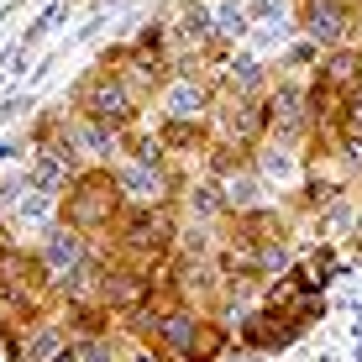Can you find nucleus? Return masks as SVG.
Masks as SVG:
<instances>
[{"label": "nucleus", "instance_id": "1", "mask_svg": "<svg viewBox=\"0 0 362 362\" xmlns=\"http://www.w3.org/2000/svg\"><path fill=\"white\" fill-rule=\"evenodd\" d=\"M121 216V184L110 168H79L64 194V226L95 236V231H110Z\"/></svg>", "mask_w": 362, "mask_h": 362}, {"label": "nucleus", "instance_id": "2", "mask_svg": "<svg viewBox=\"0 0 362 362\" xmlns=\"http://www.w3.org/2000/svg\"><path fill=\"white\" fill-rule=\"evenodd\" d=\"M74 110H79V121H95V127L105 132H132L136 121V95L127 90V79H121L116 69H95L90 79L79 84V95H74Z\"/></svg>", "mask_w": 362, "mask_h": 362}, {"label": "nucleus", "instance_id": "3", "mask_svg": "<svg viewBox=\"0 0 362 362\" xmlns=\"http://www.w3.org/2000/svg\"><path fill=\"white\" fill-rule=\"evenodd\" d=\"M263 105H268V136L279 147H299L315 132V121H310V90H299V84H273L263 95Z\"/></svg>", "mask_w": 362, "mask_h": 362}, {"label": "nucleus", "instance_id": "4", "mask_svg": "<svg viewBox=\"0 0 362 362\" xmlns=\"http://www.w3.org/2000/svg\"><path fill=\"white\" fill-rule=\"evenodd\" d=\"M299 27H305V42L336 53L357 32V6H346V0H310V6H299Z\"/></svg>", "mask_w": 362, "mask_h": 362}, {"label": "nucleus", "instance_id": "5", "mask_svg": "<svg viewBox=\"0 0 362 362\" xmlns=\"http://www.w3.org/2000/svg\"><path fill=\"white\" fill-rule=\"evenodd\" d=\"M268 136V105L263 100H247V95H226L216 110V142H231V147H247L257 153V142Z\"/></svg>", "mask_w": 362, "mask_h": 362}, {"label": "nucleus", "instance_id": "6", "mask_svg": "<svg viewBox=\"0 0 362 362\" xmlns=\"http://www.w3.org/2000/svg\"><path fill=\"white\" fill-rule=\"evenodd\" d=\"M158 299V279L153 273H132V268H116L105 263V279H100V305L110 315H136Z\"/></svg>", "mask_w": 362, "mask_h": 362}, {"label": "nucleus", "instance_id": "7", "mask_svg": "<svg viewBox=\"0 0 362 362\" xmlns=\"http://www.w3.org/2000/svg\"><path fill=\"white\" fill-rule=\"evenodd\" d=\"M242 326H236V336H242V346H252V352H279V346H294L299 336H305V326L299 320H289L284 310H247V315H236Z\"/></svg>", "mask_w": 362, "mask_h": 362}, {"label": "nucleus", "instance_id": "8", "mask_svg": "<svg viewBox=\"0 0 362 362\" xmlns=\"http://www.w3.org/2000/svg\"><path fill=\"white\" fill-rule=\"evenodd\" d=\"M116 184L127 205H168L173 199V173L163 163H127L116 168Z\"/></svg>", "mask_w": 362, "mask_h": 362}, {"label": "nucleus", "instance_id": "9", "mask_svg": "<svg viewBox=\"0 0 362 362\" xmlns=\"http://www.w3.org/2000/svg\"><path fill=\"white\" fill-rule=\"evenodd\" d=\"M226 242H247V247H273V242H289V216H279L273 205L242 210L231 216V236Z\"/></svg>", "mask_w": 362, "mask_h": 362}, {"label": "nucleus", "instance_id": "10", "mask_svg": "<svg viewBox=\"0 0 362 362\" xmlns=\"http://www.w3.org/2000/svg\"><path fill=\"white\" fill-rule=\"evenodd\" d=\"M37 257L47 263V273H53V279H64L69 268H79L84 257H90V242H84V231H74V226H47V231H42V247H37Z\"/></svg>", "mask_w": 362, "mask_h": 362}, {"label": "nucleus", "instance_id": "11", "mask_svg": "<svg viewBox=\"0 0 362 362\" xmlns=\"http://www.w3.org/2000/svg\"><path fill=\"white\" fill-rule=\"evenodd\" d=\"M158 100H163V121H199L205 105H210V90L194 79V74H173Z\"/></svg>", "mask_w": 362, "mask_h": 362}, {"label": "nucleus", "instance_id": "12", "mask_svg": "<svg viewBox=\"0 0 362 362\" xmlns=\"http://www.w3.org/2000/svg\"><path fill=\"white\" fill-rule=\"evenodd\" d=\"M320 84H331V90H341V95H357L362 90V47L346 42V47H336V53H326Z\"/></svg>", "mask_w": 362, "mask_h": 362}, {"label": "nucleus", "instance_id": "13", "mask_svg": "<svg viewBox=\"0 0 362 362\" xmlns=\"http://www.w3.org/2000/svg\"><path fill=\"white\" fill-rule=\"evenodd\" d=\"M189 53H205V47H216V21H210V6L205 0H184L179 6V27H173Z\"/></svg>", "mask_w": 362, "mask_h": 362}, {"label": "nucleus", "instance_id": "14", "mask_svg": "<svg viewBox=\"0 0 362 362\" xmlns=\"http://www.w3.org/2000/svg\"><path fill=\"white\" fill-rule=\"evenodd\" d=\"M64 331L74 336V341H105L110 336V310L105 305H69Z\"/></svg>", "mask_w": 362, "mask_h": 362}, {"label": "nucleus", "instance_id": "15", "mask_svg": "<svg viewBox=\"0 0 362 362\" xmlns=\"http://www.w3.org/2000/svg\"><path fill=\"white\" fill-rule=\"evenodd\" d=\"M226 346H231V331L226 326H221V320H199V331H194V341L189 346H184V362H221V357H226Z\"/></svg>", "mask_w": 362, "mask_h": 362}, {"label": "nucleus", "instance_id": "16", "mask_svg": "<svg viewBox=\"0 0 362 362\" xmlns=\"http://www.w3.org/2000/svg\"><path fill=\"white\" fill-rule=\"evenodd\" d=\"M69 184H74V168H69V163H58V158H32V168H27V189L47 194V199H64V194H69Z\"/></svg>", "mask_w": 362, "mask_h": 362}, {"label": "nucleus", "instance_id": "17", "mask_svg": "<svg viewBox=\"0 0 362 362\" xmlns=\"http://www.w3.org/2000/svg\"><path fill=\"white\" fill-rule=\"evenodd\" d=\"M69 341H74V336L58 326V320H37V331L21 341V362H53Z\"/></svg>", "mask_w": 362, "mask_h": 362}, {"label": "nucleus", "instance_id": "18", "mask_svg": "<svg viewBox=\"0 0 362 362\" xmlns=\"http://www.w3.org/2000/svg\"><path fill=\"white\" fill-rule=\"evenodd\" d=\"M252 173H257V179H268V184H294L299 179V158L289 153V147H279V142L257 147V153H252Z\"/></svg>", "mask_w": 362, "mask_h": 362}, {"label": "nucleus", "instance_id": "19", "mask_svg": "<svg viewBox=\"0 0 362 362\" xmlns=\"http://www.w3.org/2000/svg\"><path fill=\"white\" fill-rule=\"evenodd\" d=\"M158 142H163V153H205L210 132L199 127V121H163V127H158Z\"/></svg>", "mask_w": 362, "mask_h": 362}, {"label": "nucleus", "instance_id": "20", "mask_svg": "<svg viewBox=\"0 0 362 362\" xmlns=\"http://www.w3.org/2000/svg\"><path fill=\"white\" fill-rule=\"evenodd\" d=\"M184 205H189L194 221H221V216H231V210H226V189H221L216 179H199L194 189L184 194Z\"/></svg>", "mask_w": 362, "mask_h": 362}, {"label": "nucleus", "instance_id": "21", "mask_svg": "<svg viewBox=\"0 0 362 362\" xmlns=\"http://www.w3.org/2000/svg\"><path fill=\"white\" fill-rule=\"evenodd\" d=\"M221 189H226V210H231V216H242V210H257L263 179H257L252 168H242V173H231V179H221Z\"/></svg>", "mask_w": 362, "mask_h": 362}, {"label": "nucleus", "instance_id": "22", "mask_svg": "<svg viewBox=\"0 0 362 362\" xmlns=\"http://www.w3.org/2000/svg\"><path fill=\"white\" fill-rule=\"evenodd\" d=\"M231 95H247V100H263V64L257 58H242V64L231 69Z\"/></svg>", "mask_w": 362, "mask_h": 362}, {"label": "nucleus", "instance_id": "23", "mask_svg": "<svg viewBox=\"0 0 362 362\" xmlns=\"http://www.w3.org/2000/svg\"><path fill=\"white\" fill-rule=\"evenodd\" d=\"M336 199H341V184L336 179H310L305 189H299V210H315L320 216V210H331Z\"/></svg>", "mask_w": 362, "mask_h": 362}, {"label": "nucleus", "instance_id": "24", "mask_svg": "<svg viewBox=\"0 0 362 362\" xmlns=\"http://www.w3.org/2000/svg\"><path fill=\"white\" fill-rule=\"evenodd\" d=\"M74 142L84 147V153H110V142H116V132H105V127H95V121H79V127H74Z\"/></svg>", "mask_w": 362, "mask_h": 362}, {"label": "nucleus", "instance_id": "25", "mask_svg": "<svg viewBox=\"0 0 362 362\" xmlns=\"http://www.w3.org/2000/svg\"><path fill=\"white\" fill-rule=\"evenodd\" d=\"M16 216H21V221H32V226H42V221L53 216V199L37 194V189H27V194H16Z\"/></svg>", "mask_w": 362, "mask_h": 362}, {"label": "nucleus", "instance_id": "26", "mask_svg": "<svg viewBox=\"0 0 362 362\" xmlns=\"http://www.w3.org/2000/svg\"><path fill=\"white\" fill-rule=\"evenodd\" d=\"M136 53H147V58H163L168 53V27H163V21H153V27H142V32H136Z\"/></svg>", "mask_w": 362, "mask_h": 362}, {"label": "nucleus", "instance_id": "27", "mask_svg": "<svg viewBox=\"0 0 362 362\" xmlns=\"http://www.w3.org/2000/svg\"><path fill=\"white\" fill-rule=\"evenodd\" d=\"M216 32H226V37H242V32H247V16L226 6V11H221V21H216Z\"/></svg>", "mask_w": 362, "mask_h": 362}, {"label": "nucleus", "instance_id": "28", "mask_svg": "<svg viewBox=\"0 0 362 362\" xmlns=\"http://www.w3.org/2000/svg\"><path fill=\"white\" fill-rule=\"evenodd\" d=\"M84 362H121V357H116V346H110V336H105V341H84Z\"/></svg>", "mask_w": 362, "mask_h": 362}, {"label": "nucleus", "instance_id": "29", "mask_svg": "<svg viewBox=\"0 0 362 362\" xmlns=\"http://www.w3.org/2000/svg\"><path fill=\"white\" fill-rule=\"evenodd\" d=\"M0 362H21V346H16V331L0 320Z\"/></svg>", "mask_w": 362, "mask_h": 362}, {"label": "nucleus", "instance_id": "30", "mask_svg": "<svg viewBox=\"0 0 362 362\" xmlns=\"http://www.w3.org/2000/svg\"><path fill=\"white\" fill-rule=\"evenodd\" d=\"M315 58H320V47H315V42H299L294 53H289V69H305V64H315Z\"/></svg>", "mask_w": 362, "mask_h": 362}, {"label": "nucleus", "instance_id": "31", "mask_svg": "<svg viewBox=\"0 0 362 362\" xmlns=\"http://www.w3.org/2000/svg\"><path fill=\"white\" fill-rule=\"evenodd\" d=\"M221 362H268V352H252V346H242L236 357H221Z\"/></svg>", "mask_w": 362, "mask_h": 362}, {"label": "nucleus", "instance_id": "32", "mask_svg": "<svg viewBox=\"0 0 362 362\" xmlns=\"http://www.w3.org/2000/svg\"><path fill=\"white\" fill-rule=\"evenodd\" d=\"M6 194H11V189H0V205H6Z\"/></svg>", "mask_w": 362, "mask_h": 362}, {"label": "nucleus", "instance_id": "33", "mask_svg": "<svg viewBox=\"0 0 362 362\" xmlns=\"http://www.w3.org/2000/svg\"><path fill=\"white\" fill-rule=\"evenodd\" d=\"M357 27H362V16H357Z\"/></svg>", "mask_w": 362, "mask_h": 362}]
</instances>
